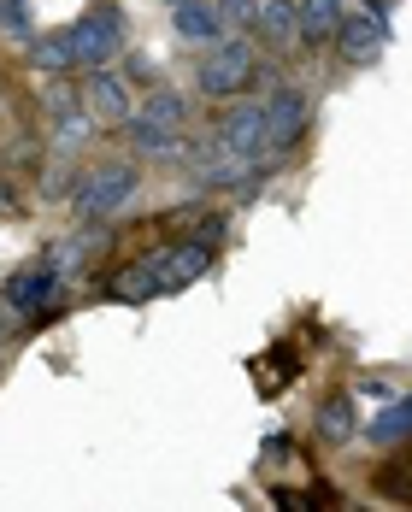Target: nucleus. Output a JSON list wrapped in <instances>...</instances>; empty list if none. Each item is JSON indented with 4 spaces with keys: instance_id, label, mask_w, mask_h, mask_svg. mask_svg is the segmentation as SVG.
<instances>
[{
    "instance_id": "5701e85b",
    "label": "nucleus",
    "mask_w": 412,
    "mask_h": 512,
    "mask_svg": "<svg viewBox=\"0 0 412 512\" xmlns=\"http://www.w3.org/2000/svg\"><path fill=\"white\" fill-rule=\"evenodd\" d=\"M165 6H183V0H165Z\"/></svg>"
},
{
    "instance_id": "9b49d317",
    "label": "nucleus",
    "mask_w": 412,
    "mask_h": 512,
    "mask_svg": "<svg viewBox=\"0 0 412 512\" xmlns=\"http://www.w3.org/2000/svg\"><path fill=\"white\" fill-rule=\"evenodd\" d=\"M124 136H130V148L142 159H159V165H177V159H189V142H183V130H165V124H148V118H124Z\"/></svg>"
},
{
    "instance_id": "0eeeda50",
    "label": "nucleus",
    "mask_w": 412,
    "mask_h": 512,
    "mask_svg": "<svg viewBox=\"0 0 412 512\" xmlns=\"http://www.w3.org/2000/svg\"><path fill=\"white\" fill-rule=\"evenodd\" d=\"M330 42H336V53H342V65H371L377 53L389 48V18L371 12V6H360V0H348Z\"/></svg>"
},
{
    "instance_id": "39448f33",
    "label": "nucleus",
    "mask_w": 412,
    "mask_h": 512,
    "mask_svg": "<svg viewBox=\"0 0 412 512\" xmlns=\"http://www.w3.org/2000/svg\"><path fill=\"white\" fill-rule=\"evenodd\" d=\"M259 106H265V159H271V154H289V148L307 136V124H312L307 89H295V83H277V89H271Z\"/></svg>"
},
{
    "instance_id": "423d86ee",
    "label": "nucleus",
    "mask_w": 412,
    "mask_h": 512,
    "mask_svg": "<svg viewBox=\"0 0 412 512\" xmlns=\"http://www.w3.org/2000/svg\"><path fill=\"white\" fill-rule=\"evenodd\" d=\"M71 289L53 277L48 259H36V265H18L12 277H6V289H0V301L18 312V318H48V312H59V301H65Z\"/></svg>"
},
{
    "instance_id": "20e7f679",
    "label": "nucleus",
    "mask_w": 412,
    "mask_h": 512,
    "mask_svg": "<svg viewBox=\"0 0 412 512\" xmlns=\"http://www.w3.org/2000/svg\"><path fill=\"white\" fill-rule=\"evenodd\" d=\"M71 30V48H77V65L83 71H95V65H112L124 42H130V18H124V6H112V0H95L77 24H65Z\"/></svg>"
},
{
    "instance_id": "412c9836",
    "label": "nucleus",
    "mask_w": 412,
    "mask_h": 512,
    "mask_svg": "<svg viewBox=\"0 0 412 512\" xmlns=\"http://www.w3.org/2000/svg\"><path fill=\"white\" fill-rule=\"evenodd\" d=\"M0 36L18 42V48L36 36V30H30V0H0Z\"/></svg>"
},
{
    "instance_id": "6ab92c4d",
    "label": "nucleus",
    "mask_w": 412,
    "mask_h": 512,
    "mask_svg": "<svg viewBox=\"0 0 412 512\" xmlns=\"http://www.w3.org/2000/svg\"><path fill=\"white\" fill-rule=\"evenodd\" d=\"M136 118H148V124H165V130H183V124H189V101H183L177 89H154L148 101L136 106Z\"/></svg>"
},
{
    "instance_id": "9d476101",
    "label": "nucleus",
    "mask_w": 412,
    "mask_h": 512,
    "mask_svg": "<svg viewBox=\"0 0 412 512\" xmlns=\"http://www.w3.org/2000/svg\"><path fill=\"white\" fill-rule=\"evenodd\" d=\"M312 430H318L324 448H348V442H360V401H354V389L324 395L318 412H312Z\"/></svg>"
},
{
    "instance_id": "4be33fe9",
    "label": "nucleus",
    "mask_w": 412,
    "mask_h": 512,
    "mask_svg": "<svg viewBox=\"0 0 412 512\" xmlns=\"http://www.w3.org/2000/svg\"><path fill=\"white\" fill-rule=\"evenodd\" d=\"M360 395H365V401H395L401 389H395L389 377H360Z\"/></svg>"
},
{
    "instance_id": "1a4fd4ad",
    "label": "nucleus",
    "mask_w": 412,
    "mask_h": 512,
    "mask_svg": "<svg viewBox=\"0 0 412 512\" xmlns=\"http://www.w3.org/2000/svg\"><path fill=\"white\" fill-rule=\"evenodd\" d=\"M83 106L95 112V124H124V118L136 112V95H130L124 71L95 65V71H89V83H83Z\"/></svg>"
},
{
    "instance_id": "dca6fc26",
    "label": "nucleus",
    "mask_w": 412,
    "mask_h": 512,
    "mask_svg": "<svg viewBox=\"0 0 412 512\" xmlns=\"http://www.w3.org/2000/svg\"><path fill=\"white\" fill-rule=\"evenodd\" d=\"M336 18H342V0H295V36L307 48H324L336 36Z\"/></svg>"
},
{
    "instance_id": "7ed1b4c3",
    "label": "nucleus",
    "mask_w": 412,
    "mask_h": 512,
    "mask_svg": "<svg viewBox=\"0 0 412 512\" xmlns=\"http://www.w3.org/2000/svg\"><path fill=\"white\" fill-rule=\"evenodd\" d=\"M212 236H183V242H165V248H154V254L142 259V277H148V289L159 295H177V289H189V283H201L206 271H212Z\"/></svg>"
},
{
    "instance_id": "6e6552de",
    "label": "nucleus",
    "mask_w": 412,
    "mask_h": 512,
    "mask_svg": "<svg viewBox=\"0 0 412 512\" xmlns=\"http://www.w3.org/2000/svg\"><path fill=\"white\" fill-rule=\"evenodd\" d=\"M218 148H230L236 159H254V165H265V106L259 101H236L224 118H218Z\"/></svg>"
},
{
    "instance_id": "f3484780",
    "label": "nucleus",
    "mask_w": 412,
    "mask_h": 512,
    "mask_svg": "<svg viewBox=\"0 0 412 512\" xmlns=\"http://www.w3.org/2000/svg\"><path fill=\"white\" fill-rule=\"evenodd\" d=\"M254 36H265V48H295V0H259Z\"/></svg>"
},
{
    "instance_id": "aec40b11",
    "label": "nucleus",
    "mask_w": 412,
    "mask_h": 512,
    "mask_svg": "<svg viewBox=\"0 0 412 512\" xmlns=\"http://www.w3.org/2000/svg\"><path fill=\"white\" fill-rule=\"evenodd\" d=\"M212 12H218V30H224V36H248L259 0H212Z\"/></svg>"
},
{
    "instance_id": "a211bd4d",
    "label": "nucleus",
    "mask_w": 412,
    "mask_h": 512,
    "mask_svg": "<svg viewBox=\"0 0 412 512\" xmlns=\"http://www.w3.org/2000/svg\"><path fill=\"white\" fill-rule=\"evenodd\" d=\"M171 30L183 36V42H218L224 30H218V12H212V0H183V6H171Z\"/></svg>"
},
{
    "instance_id": "2eb2a0df",
    "label": "nucleus",
    "mask_w": 412,
    "mask_h": 512,
    "mask_svg": "<svg viewBox=\"0 0 412 512\" xmlns=\"http://www.w3.org/2000/svg\"><path fill=\"white\" fill-rule=\"evenodd\" d=\"M365 442H371V448H395V442H412V395H395V401H383V412L365 424Z\"/></svg>"
},
{
    "instance_id": "ddd939ff",
    "label": "nucleus",
    "mask_w": 412,
    "mask_h": 512,
    "mask_svg": "<svg viewBox=\"0 0 412 512\" xmlns=\"http://www.w3.org/2000/svg\"><path fill=\"white\" fill-rule=\"evenodd\" d=\"M24 53H30V65H36V71H48V77H59V71H77L71 30H36V36L24 42Z\"/></svg>"
},
{
    "instance_id": "4468645a",
    "label": "nucleus",
    "mask_w": 412,
    "mask_h": 512,
    "mask_svg": "<svg viewBox=\"0 0 412 512\" xmlns=\"http://www.w3.org/2000/svg\"><path fill=\"white\" fill-rule=\"evenodd\" d=\"M95 248H101V236L89 230V236H65V242H53V248H48L42 259L53 265V277H59V283L71 289V283H77V277L89 271V259H95Z\"/></svg>"
},
{
    "instance_id": "f8f14e48",
    "label": "nucleus",
    "mask_w": 412,
    "mask_h": 512,
    "mask_svg": "<svg viewBox=\"0 0 412 512\" xmlns=\"http://www.w3.org/2000/svg\"><path fill=\"white\" fill-rule=\"evenodd\" d=\"M95 136V112L83 101H59L53 106V159H77V148Z\"/></svg>"
},
{
    "instance_id": "f03ea898",
    "label": "nucleus",
    "mask_w": 412,
    "mask_h": 512,
    "mask_svg": "<svg viewBox=\"0 0 412 512\" xmlns=\"http://www.w3.org/2000/svg\"><path fill=\"white\" fill-rule=\"evenodd\" d=\"M195 83H201L206 101H236L248 83H259V48L248 36H218L212 53L201 59V71H195Z\"/></svg>"
},
{
    "instance_id": "f257e3e1",
    "label": "nucleus",
    "mask_w": 412,
    "mask_h": 512,
    "mask_svg": "<svg viewBox=\"0 0 412 512\" xmlns=\"http://www.w3.org/2000/svg\"><path fill=\"white\" fill-rule=\"evenodd\" d=\"M142 195V171L136 165H124V159H106L95 171H83L77 183H71V212L83 218V224H106V218H118L124 206Z\"/></svg>"
},
{
    "instance_id": "b1692460",
    "label": "nucleus",
    "mask_w": 412,
    "mask_h": 512,
    "mask_svg": "<svg viewBox=\"0 0 412 512\" xmlns=\"http://www.w3.org/2000/svg\"><path fill=\"white\" fill-rule=\"evenodd\" d=\"M342 6H348V0H342Z\"/></svg>"
}]
</instances>
